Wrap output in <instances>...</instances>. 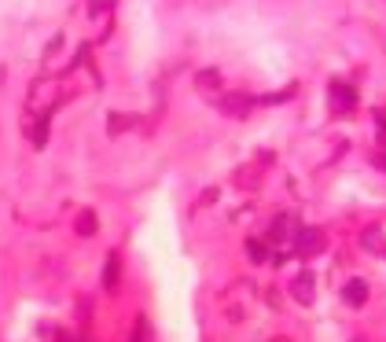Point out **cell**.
<instances>
[{
	"label": "cell",
	"mask_w": 386,
	"mask_h": 342,
	"mask_svg": "<svg viewBox=\"0 0 386 342\" xmlns=\"http://www.w3.org/2000/svg\"><path fill=\"white\" fill-rule=\"evenodd\" d=\"M118 272H122L118 254H107V269H103V287H107V291H114V287H118Z\"/></svg>",
	"instance_id": "52a82bcc"
},
{
	"label": "cell",
	"mask_w": 386,
	"mask_h": 342,
	"mask_svg": "<svg viewBox=\"0 0 386 342\" xmlns=\"http://www.w3.org/2000/svg\"><path fill=\"white\" fill-rule=\"evenodd\" d=\"M147 338V316H136V328H133V338L129 342H144Z\"/></svg>",
	"instance_id": "8fae6325"
},
{
	"label": "cell",
	"mask_w": 386,
	"mask_h": 342,
	"mask_svg": "<svg viewBox=\"0 0 386 342\" xmlns=\"http://www.w3.org/2000/svg\"><path fill=\"white\" fill-rule=\"evenodd\" d=\"M195 85H199V89L206 92V89H218V85H221V78H218V70H203V74L195 78Z\"/></svg>",
	"instance_id": "9c48e42d"
},
{
	"label": "cell",
	"mask_w": 386,
	"mask_h": 342,
	"mask_svg": "<svg viewBox=\"0 0 386 342\" xmlns=\"http://www.w3.org/2000/svg\"><path fill=\"white\" fill-rule=\"evenodd\" d=\"M320 250H324V232L320 228H298L294 232V254L298 258H313Z\"/></svg>",
	"instance_id": "6da1fadb"
},
{
	"label": "cell",
	"mask_w": 386,
	"mask_h": 342,
	"mask_svg": "<svg viewBox=\"0 0 386 342\" xmlns=\"http://www.w3.org/2000/svg\"><path fill=\"white\" fill-rule=\"evenodd\" d=\"M342 298H346V306H364V302H368V284H364V280H350L346 287H342Z\"/></svg>",
	"instance_id": "277c9868"
},
{
	"label": "cell",
	"mask_w": 386,
	"mask_h": 342,
	"mask_svg": "<svg viewBox=\"0 0 386 342\" xmlns=\"http://www.w3.org/2000/svg\"><path fill=\"white\" fill-rule=\"evenodd\" d=\"M103 8H107V0H92V8H89V11H92V15H100Z\"/></svg>",
	"instance_id": "4fadbf2b"
},
{
	"label": "cell",
	"mask_w": 386,
	"mask_h": 342,
	"mask_svg": "<svg viewBox=\"0 0 386 342\" xmlns=\"http://www.w3.org/2000/svg\"><path fill=\"white\" fill-rule=\"evenodd\" d=\"M287 228H291V218H276V225H272V243L291 240V236H287Z\"/></svg>",
	"instance_id": "ba28073f"
},
{
	"label": "cell",
	"mask_w": 386,
	"mask_h": 342,
	"mask_svg": "<svg viewBox=\"0 0 386 342\" xmlns=\"http://www.w3.org/2000/svg\"><path fill=\"white\" fill-rule=\"evenodd\" d=\"M218 107H221L225 114H232V118H247V111H250V100H247V96H225Z\"/></svg>",
	"instance_id": "5b68a950"
},
{
	"label": "cell",
	"mask_w": 386,
	"mask_h": 342,
	"mask_svg": "<svg viewBox=\"0 0 386 342\" xmlns=\"http://www.w3.org/2000/svg\"><path fill=\"white\" fill-rule=\"evenodd\" d=\"M328 100H331V111L335 114H350L353 107H357V92L350 89V85H342V81H335L331 89H328Z\"/></svg>",
	"instance_id": "7a4b0ae2"
},
{
	"label": "cell",
	"mask_w": 386,
	"mask_h": 342,
	"mask_svg": "<svg viewBox=\"0 0 386 342\" xmlns=\"http://www.w3.org/2000/svg\"><path fill=\"white\" fill-rule=\"evenodd\" d=\"M360 247L364 250H372V254H382L386 250V240H382V232L372 225V228H364V236H360Z\"/></svg>",
	"instance_id": "8992f818"
},
{
	"label": "cell",
	"mask_w": 386,
	"mask_h": 342,
	"mask_svg": "<svg viewBox=\"0 0 386 342\" xmlns=\"http://www.w3.org/2000/svg\"><path fill=\"white\" fill-rule=\"evenodd\" d=\"M247 250H250V258H254V262H265V247L257 243V240H250V243H247Z\"/></svg>",
	"instance_id": "7c38bea8"
},
{
	"label": "cell",
	"mask_w": 386,
	"mask_h": 342,
	"mask_svg": "<svg viewBox=\"0 0 386 342\" xmlns=\"http://www.w3.org/2000/svg\"><path fill=\"white\" fill-rule=\"evenodd\" d=\"M89 232H96V213H81L77 218V236H89Z\"/></svg>",
	"instance_id": "30bf717a"
},
{
	"label": "cell",
	"mask_w": 386,
	"mask_h": 342,
	"mask_svg": "<svg viewBox=\"0 0 386 342\" xmlns=\"http://www.w3.org/2000/svg\"><path fill=\"white\" fill-rule=\"evenodd\" d=\"M291 294L298 298L302 306H313V276L302 272V276H294V284H291Z\"/></svg>",
	"instance_id": "3957f363"
}]
</instances>
